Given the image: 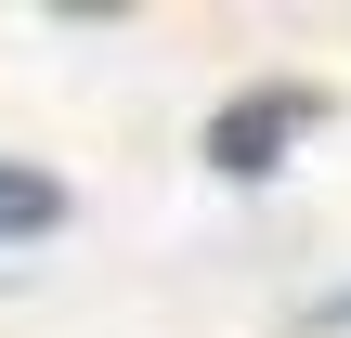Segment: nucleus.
<instances>
[{
    "instance_id": "obj_2",
    "label": "nucleus",
    "mask_w": 351,
    "mask_h": 338,
    "mask_svg": "<svg viewBox=\"0 0 351 338\" xmlns=\"http://www.w3.org/2000/svg\"><path fill=\"white\" fill-rule=\"evenodd\" d=\"M52 221H65V182L26 169V156H0V248H26V234H52Z\"/></svg>"
},
{
    "instance_id": "obj_1",
    "label": "nucleus",
    "mask_w": 351,
    "mask_h": 338,
    "mask_svg": "<svg viewBox=\"0 0 351 338\" xmlns=\"http://www.w3.org/2000/svg\"><path fill=\"white\" fill-rule=\"evenodd\" d=\"M313 130H326V91H313V78H247V91L208 117V169H221V182H274Z\"/></svg>"
},
{
    "instance_id": "obj_3",
    "label": "nucleus",
    "mask_w": 351,
    "mask_h": 338,
    "mask_svg": "<svg viewBox=\"0 0 351 338\" xmlns=\"http://www.w3.org/2000/svg\"><path fill=\"white\" fill-rule=\"evenodd\" d=\"M313 338H351V287H326V300H313Z\"/></svg>"
}]
</instances>
